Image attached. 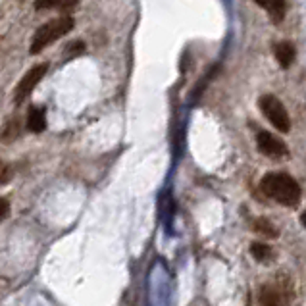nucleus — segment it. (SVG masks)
Segmentation results:
<instances>
[{
  "instance_id": "1",
  "label": "nucleus",
  "mask_w": 306,
  "mask_h": 306,
  "mask_svg": "<svg viewBox=\"0 0 306 306\" xmlns=\"http://www.w3.org/2000/svg\"><path fill=\"white\" fill-rule=\"evenodd\" d=\"M260 189L272 200L283 204V206H297L300 200V187L289 173L272 172L264 175L260 183Z\"/></svg>"
},
{
  "instance_id": "2",
  "label": "nucleus",
  "mask_w": 306,
  "mask_h": 306,
  "mask_svg": "<svg viewBox=\"0 0 306 306\" xmlns=\"http://www.w3.org/2000/svg\"><path fill=\"white\" fill-rule=\"evenodd\" d=\"M71 29H73V19L70 16L54 17V19H50L47 24H43L35 31V35H33L31 45H29V52L31 54H39L47 47H50L52 43L62 39L64 35H68Z\"/></svg>"
},
{
  "instance_id": "3",
  "label": "nucleus",
  "mask_w": 306,
  "mask_h": 306,
  "mask_svg": "<svg viewBox=\"0 0 306 306\" xmlns=\"http://www.w3.org/2000/svg\"><path fill=\"white\" fill-rule=\"evenodd\" d=\"M258 106L262 114L268 118V121L281 133H289L291 129V118L287 108L283 106V102L274 96V94H262L258 98Z\"/></svg>"
},
{
  "instance_id": "4",
  "label": "nucleus",
  "mask_w": 306,
  "mask_h": 306,
  "mask_svg": "<svg viewBox=\"0 0 306 306\" xmlns=\"http://www.w3.org/2000/svg\"><path fill=\"white\" fill-rule=\"evenodd\" d=\"M47 71H48V64H37V66H33L31 70L22 77V81L17 83L16 93H14V102H16V104H22V102L33 93V89L39 85L40 79L47 75Z\"/></svg>"
},
{
  "instance_id": "5",
  "label": "nucleus",
  "mask_w": 306,
  "mask_h": 306,
  "mask_svg": "<svg viewBox=\"0 0 306 306\" xmlns=\"http://www.w3.org/2000/svg\"><path fill=\"white\" fill-rule=\"evenodd\" d=\"M256 145H258V150L262 154H266L270 158H283L287 156V145L279 139V137H275V135L268 133V131H260L256 135Z\"/></svg>"
},
{
  "instance_id": "6",
  "label": "nucleus",
  "mask_w": 306,
  "mask_h": 306,
  "mask_svg": "<svg viewBox=\"0 0 306 306\" xmlns=\"http://www.w3.org/2000/svg\"><path fill=\"white\" fill-rule=\"evenodd\" d=\"M291 295L281 285H262L258 293L260 306H289Z\"/></svg>"
},
{
  "instance_id": "7",
  "label": "nucleus",
  "mask_w": 306,
  "mask_h": 306,
  "mask_svg": "<svg viewBox=\"0 0 306 306\" xmlns=\"http://www.w3.org/2000/svg\"><path fill=\"white\" fill-rule=\"evenodd\" d=\"M295 56H297V48H295L293 43L281 40V43L275 45V58H277V62L281 64V68H289L293 60H295Z\"/></svg>"
},
{
  "instance_id": "8",
  "label": "nucleus",
  "mask_w": 306,
  "mask_h": 306,
  "mask_svg": "<svg viewBox=\"0 0 306 306\" xmlns=\"http://www.w3.org/2000/svg\"><path fill=\"white\" fill-rule=\"evenodd\" d=\"M47 127V116L40 106H31L27 114V129L33 133H43Z\"/></svg>"
},
{
  "instance_id": "9",
  "label": "nucleus",
  "mask_w": 306,
  "mask_h": 306,
  "mask_svg": "<svg viewBox=\"0 0 306 306\" xmlns=\"http://www.w3.org/2000/svg\"><path fill=\"white\" fill-rule=\"evenodd\" d=\"M262 8L268 10L274 24H279L285 16V0H256Z\"/></svg>"
},
{
  "instance_id": "10",
  "label": "nucleus",
  "mask_w": 306,
  "mask_h": 306,
  "mask_svg": "<svg viewBox=\"0 0 306 306\" xmlns=\"http://www.w3.org/2000/svg\"><path fill=\"white\" fill-rule=\"evenodd\" d=\"M251 252L256 262H264V264H268V262L274 260V251H272V247L266 243H252Z\"/></svg>"
},
{
  "instance_id": "11",
  "label": "nucleus",
  "mask_w": 306,
  "mask_h": 306,
  "mask_svg": "<svg viewBox=\"0 0 306 306\" xmlns=\"http://www.w3.org/2000/svg\"><path fill=\"white\" fill-rule=\"evenodd\" d=\"M252 228H254L256 233H260V235H264V237H272V239H274V237L279 235L277 228H275L274 223L268 220V218H256Z\"/></svg>"
},
{
  "instance_id": "12",
  "label": "nucleus",
  "mask_w": 306,
  "mask_h": 306,
  "mask_svg": "<svg viewBox=\"0 0 306 306\" xmlns=\"http://www.w3.org/2000/svg\"><path fill=\"white\" fill-rule=\"evenodd\" d=\"M17 137H19V121H17V119H12V121H8L6 129L2 131L0 139L4 142H12L14 139H17Z\"/></svg>"
},
{
  "instance_id": "13",
  "label": "nucleus",
  "mask_w": 306,
  "mask_h": 306,
  "mask_svg": "<svg viewBox=\"0 0 306 306\" xmlns=\"http://www.w3.org/2000/svg\"><path fill=\"white\" fill-rule=\"evenodd\" d=\"M85 52V43H81V40H75V43H71L70 47H68V52L64 54L66 60H70V58H75V56L83 54Z\"/></svg>"
},
{
  "instance_id": "14",
  "label": "nucleus",
  "mask_w": 306,
  "mask_h": 306,
  "mask_svg": "<svg viewBox=\"0 0 306 306\" xmlns=\"http://www.w3.org/2000/svg\"><path fill=\"white\" fill-rule=\"evenodd\" d=\"M12 177H14V168L8 162H0V185L8 183Z\"/></svg>"
},
{
  "instance_id": "15",
  "label": "nucleus",
  "mask_w": 306,
  "mask_h": 306,
  "mask_svg": "<svg viewBox=\"0 0 306 306\" xmlns=\"http://www.w3.org/2000/svg\"><path fill=\"white\" fill-rule=\"evenodd\" d=\"M79 4V0H56L54 8L62 10V12H70Z\"/></svg>"
},
{
  "instance_id": "16",
  "label": "nucleus",
  "mask_w": 306,
  "mask_h": 306,
  "mask_svg": "<svg viewBox=\"0 0 306 306\" xmlns=\"http://www.w3.org/2000/svg\"><path fill=\"white\" fill-rule=\"evenodd\" d=\"M8 214H10V202L6 200V198H2V196H0V221L6 220V218H8Z\"/></svg>"
},
{
  "instance_id": "17",
  "label": "nucleus",
  "mask_w": 306,
  "mask_h": 306,
  "mask_svg": "<svg viewBox=\"0 0 306 306\" xmlns=\"http://www.w3.org/2000/svg\"><path fill=\"white\" fill-rule=\"evenodd\" d=\"M56 0H35V10H48V8H54Z\"/></svg>"
}]
</instances>
